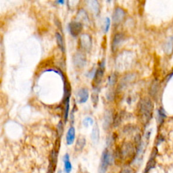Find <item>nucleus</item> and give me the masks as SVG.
Instances as JSON below:
<instances>
[{
  "label": "nucleus",
  "mask_w": 173,
  "mask_h": 173,
  "mask_svg": "<svg viewBox=\"0 0 173 173\" xmlns=\"http://www.w3.org/2000/svg\"><path fill=\"white\" fill-rule=\"evenodd\" d=\"M104 72H105V61L102 60L101 62L99 64L98 69L96 70L95 74H94V77H93V85L94 87V89H98V86L101 82L102 80Z\"/></svg>",
  "instance_id": "obj_3"
},
{
  "label": "nucleus",
  "mask_w": 173,
  "mask_h": 173,
  "mask_svg": "<svg viewBox=\"0 0 173 173\" xmlns=\"http://www.w3.org/2000/svg\"><path fill=\"white\" fill-rule=\"evenodd\" d=\"M121 173H134L133 170L131 169V168L129 167H126L124 168V169L122 170Z\"/></svg>",
  "instance_id": "obj_24"
},
{
  "label": "nucleus",
  "mask_w": 173,
  "mask_h": 173,
  "mask_svg": "<svg viewBox=\"0 0 173 173\" xmlns=\"http://www.w3.org/2000/svg\"><path fill=\"white\" fill-rule=\"evenodd\" d=\"M116 75L113 74L112 75H110V77L108 78V83L110 85H114V83H116Z\"/></svg>",
  "instance_id": "obj_22"
},
{
  "label": "nucleus",
  "mask_w": 173,
  "mask_h": 173,
  "mask_svg": "<svg viewBox=\"0 0 173 173\" xmlns=\"http://www.w3.org/2000/svg\"><path fill=\"white\" fill-rule=\"evenodd\" d=\"M89 96V90L86 88H81L78 91L77 93V100L81 104L85 103L88 100Z\"/></svg>",
  "instance_id": "obj_9"
},
{
  "label": "nucleus",
  "mask_w": 173,
  "mask_h": 173,
  "mask_svg": "<svg viewBox=\"0 0 173 173\" xmlns=\"http://www.w3.org/2000/svg\"><path fill=\"white\" fill-rule=\"evenodd\" d=\"M74 61L77 67H83L85 66L86 60L83 55H81V53H77V55H75V58L74 59Z\"/></svg>",
  "instance_id": "obj_14"
},
{
  "label": "nucleus",
  "mask_w": 173,
  "mask_h": 173,
  "mask_svg": "<svg viewBox=\"0 0 173 173\" xmlns=\"http://www.w3.org/2000/svg\"><path fill=\"white\" fill-rule=\"evenodd\" d=\"M80 45L83 50L89 51L92 46V40L88 34H83L80 38Z\"/></svg>",
  "instance_id": "obj_7"
},
{
  "label": "nucleus",
  "mask_w": 173,
  "mask_h": 173,
  "mask_svg": "<svg viewBox=\"0 0 173 173\" xmlns=\"http://www.w3.org/2000/svg\"><path fill=\"white\" fill-rule=\"evenodd\" d=\"M75 140V129L73 126H70L67 134V143L68 146H71L74 143Z\"/></svg>",
  "instance_id": "obj_12"
},
{
  "label": "nucleus",
  "mask_w": 173,
  "mask_h": 173,
  "mask_svg": "<svg viewBox=\"0 0 173 173\" xmlns=\"http://www.w3.org/2000/svg\"><path fill=\"white\" fill-rule=\"evenodd\" d=\"M136 151L137 150L133 144L130 142H125L117 152L116 160H119L120 162H130L131 160H133L135 156Z\"/></svg>",
  "instance_id": "obj_2"
},
{
  "label": "nucleus",
  "mask_w": 173,
  "mask_h": 173,
  "mask_svg": "<svg viewBox=\"0 0 173 173\" xmlns=\"http://www.w3.org/2000/svg\"><path fill=\"white\" fill-rule=\"evenodd\" d=\"M95 90L92 94V96H91V100H92L94 104V106H95L96 104H98V93H97V91H98V89H95Z\"/></svg>",
  "instance_id": "obj_19"
},
{
  "label": "nucleus",
  "mask_w": 173,
  "mask_h": 173,
  "mask_svg": "<svg viewBox=\"0 0 173 173\" xmlns=\"http://www.w3.org/2000/svg\"><path fill=\"white\" fill-rule=\"evenodd\" d=\"M70 95L64 97V118L65 123H67L68 117V114H69V108H70Z\"/></svg>",
  "instance_id": "obj_13"
},
{
  "label": "nucleus",
  "mask_w": 173,
  "mask_h": 173,
  "mask_svg": "<svg viewBox=\"0 0 173 173\" xmlns=\"http://www.w3.org/2000/svg\"><path fill=\"white\" fill-rule=\"evenodd\" d=\"M157 155V149L155 148L154 149L153 152L151 154V156H150L149 161L147 162V164L146 165V169H145L144 173H149L150 170L152 169H154L155 165H156V157Z\"/></svg>",
  "instance_id": "obj_8"
},
{
  "label": "nucleus",
  "mask_w": 173,
  "mask_h": 173,
  "mask_svg": "<svg viewBox=\"0 0 173 173\" xmlns=\"http://www.w3.org/2000/svg\"><path fill=\"white\" fill-rule=\"evenodd\" d=\"M110 163V154L108 149H104L102 152L100 160L99 173H106L108 170L109 165Z\"/></svg>",
  "instance_id": "obj_4"
},
{
  "label": "nucleus",
  "mask_w": 173,
  "mask_h": 173,
  "mask_svg": "<svg viewBox=\"0 0 173 173\" xmlns=\"http://www.w3.org/2000/svg\"><path fill=\"white\" fill-rule=\"evenodd\" d=\"M64 161V170L65 173H70L72 171V166L70 160V156L68 154H65L63 158Z\"/></svg>",
  "instance_id": "obj_11"
},
{
  "label": "nucleus",
  "mask_w": 173,
  "mask_h": 173,
  "mask_svg": "<svg viewBox=\"0 0 173 173\" xmlns=\"http://www.w3.org/2000/svg\"><path fill=\"white\" fill-rule=\"evenodd\" d=\"M93 123V119L90 118V117H87V118H85V120L83 121V124L85 126H88L89 125H92Z\"/></svg>",
  "instance_id": "obj_21"
},
{
  "label": "nucleus",
  "mask_w": 173,
  "mask_h": 173,
  "mask_svg": "<svg viewBox=\"0 0 173 173\" xmlns=\"http://www.w3.org/2000/svg\"><path fill=\"white\" fill-rule=\"evenodd\" d=\"M165 118H166V113H165L164 110L162 108H160L157 112V119L160 124L163 123Z\"/></svg>",
  "instance_id": "obj_18"
},
{
  "label": "nucleus",
  "mask_w": 173,
  "mask_h": 173,
  "mask_svg": "<svg viewBox=\"0 0 173 173\" xmlns=\"http://www.w3.org/2000/svg\"><path fill=\"white\" fill-rule=\"evenodd\" d=\"M153 109V103L149 98H144L140 100L138 106V112L140 118L145 123H147L151 120Z\"/></svg>",
  "instance_id": "obj_1"
},
{
  "label": "nucleus",
  "mask_w": 173,
  "mask_h": 173,
  "mask_svg": "<svg viewBox=\"0 0 173 173\" xmlns=\"http://www.w3.org/2000/svg\"><path fill=\"white\" fill-rule=\"evenodd\" d=\"M55 37H56V41H57L58 47H59V48L62 52H64V51H65L64 42V39H63L62 35H61L60 33H57L56 35H55Z\"/></svg>",
  "instance_id": "obj_15"
},
{
  "label": "nucleus",
  "mask_w": 173,
  "mask_h": 173,
  "mask_svg": "<svg viewBox=\"0 0 173 173\" xmlns=\"http://www.w3.org/2000/svg\"><path fill=\"white\" fill-rule=\"evenodd\" d=\"M91 138L94 142H98L100 139V131H99V128L97 125L93 127L92 134H91Z\"/></svg>",
  "instance_id": "obj_17"
},
{
  "label": "nucleus",
  "mask_w": 173,
  "mask_h": 173,
  "mask_svg": "<svg viewBox=\"0 0 173 173\" xmlns=\"http://www.w3.org/2000/svg\"><path fill=\"white\" fill-rule=\"evenodd\" d=\"M68 29H69L70 33L73 37H77L82 31L83 24L80 22L72 21L68 24Z\"/></svg>",
  "instance_id": "obj_6"
},
{
  "label": "nucleus",
  "mask_w": 173,
  "mask_h": 173,
  "mask_svg": "<svg viewBox=\"0 0 173 173\" xmlns=\"http://www.w3.org/2000/svg\"><path fill=\"white\" fill-rule=\"evenodd\" d=\"M124 17H125V11L122 7H117L113 12L112 20L114 24L115 25L121 24V22L124 20Z\"/></svg>",
  "instance_id": "obj_5"
},
{
  "label": "nucleus",
  "mask_w": 173,
  "mask_h": 173,
  "mask_svg": "<svg viewBox=\"0 0 173 173\" xmlns=\"http://www.w3.org/2000/svg\"><path fill=\"white\" fill-rule=\"evenodd\" d=\"M64 1H58V4H63L64 3Z\"/></svg>",
  "instance_id": "obj_25"
},
{
  "label": "nucleus",
  "mask_w": 173,
  "mask_h": 173,
  "mask_svg": "<svg viewBox=\"0 0 173 173\" xmlns=\"http://www.w3.org/2000/svg\"><path fill=\"white\" fill-rule=\"evenodd\" d=\"M124 39V37L122 33H118L115 35L112 40V50L113 52H116V50L118 49L119 45L123 41Z\"/></svg>",
  "instance_id": "obj_10"
},
{
  "label": "nucleus",
  "mask_w": 173,
  "mask_h": 173,
  "mask_svg": "<svg viewBox=\"0 0 173 173\" xmlns=\"http://www.w3.org/2000/svg\"><path fill=\"white\" fill-rule=\"evenodd\" d=\"M110 19L109 18H106L105 20V27H104V32L108 33L109 29H110Z\"/></svg>",
  "instance_id": "obj_20"
},
{
  "label": "nucleus",
  "mask_w": 173,
  "mask_h": 173,
  "mask_svg": "<svg viewBox=\"0 0 173 173\" xmlns=\"http://www.w3.org/2000/svg\"><path fill=\"white\" fill-rule=\"evenodd\" d=\"M85 143H86L85 139L83 138V137H80V138L77 140V143H76L75 150H77V151L78 152L81 151V150L84 148V147H85Z\"/></svg>",
  "instance_id": "obj_16"
},
{
  "label": "nucleus",
  "mask_w": 173,
  "mask_h": 173,
  "mask_svg": "<svg viewBox=\"0 0 173 173\" xmlns=\"http://www.w3.org/2000/svg\"><path fill=\"white\" fill-rule=\"evenodd\" d=\"M62 132H63L62 123V122H60L59 124H58V136H60V137L62 136Z\"/></svg>",
  "instance_id": "obj_23"
}]
</instances>
